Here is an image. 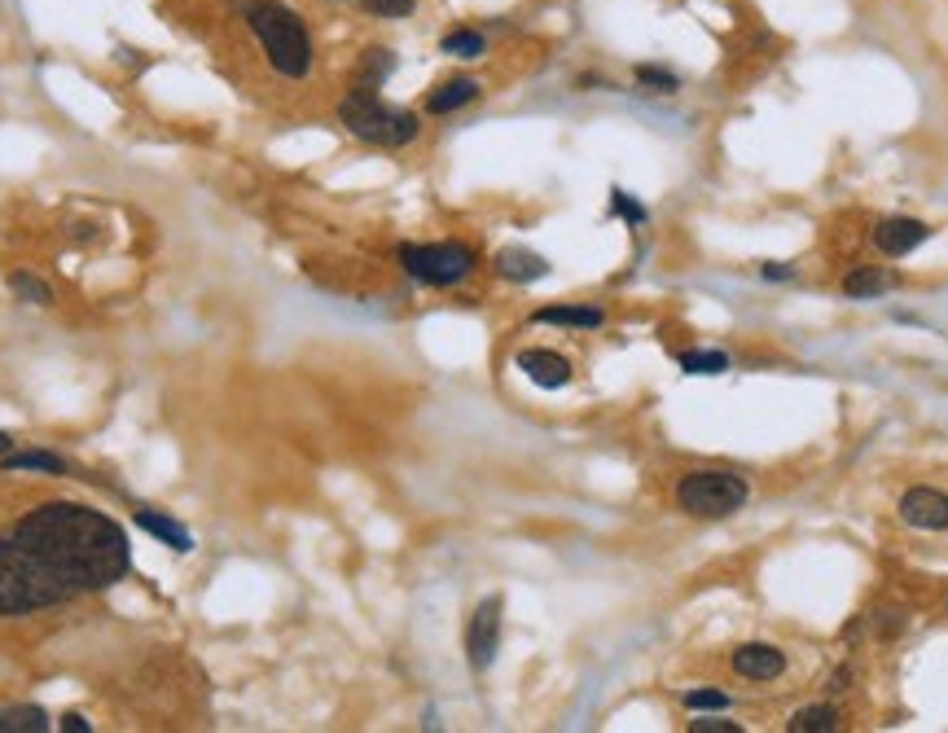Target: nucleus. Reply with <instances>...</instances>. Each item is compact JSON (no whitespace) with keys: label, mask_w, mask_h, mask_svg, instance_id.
Masks as SVG:
<instances>
[{"label":"nucleus","mask_w":948,"mask_h":733,"mask_svg":"<svg viewBox=\"0 0 948 733\" xmlns=\"http://www.w3.org/2000/svg\"><path fill=\"white\" fill-rule=\"evenodd\" d=\"M839 725H843V716H839L830 703L803 707V712H795V716L786 721V730H791V733H834Z\"/></svg>","instance_id":"obj_18"},{"label":"nucleus","mask_w":948,"mask_h":733,"mask_svg":"<svg viewBox=\"0 0 948 733\" xmlns=\"http://www.w3.org/2000/svg\"><path fill=\"white\" fill-rule=\"evenodd\" d=\"M479 92H483V84H479V79H470V75L443 79V84H436V88H431V97H427V110H431V115H452V110L470 106Z\"/></svg>","instance_id":"obj_11"},{"label":"nucleus","mask_w":948,"mask_h":733,"mask_svg":"<svg viewBox=\"0 0 948 733\" xmlns=\"http://www.w3.org/2000/svg\"><path fill=\"white\" fill-rule=\"evenodd\" d=\"M49 716L40 707H4L0 712V733H45Z\"/></svg>","instance_id":"obj_19"},{"label":"nucleus","mask_w":948,"mask_h":733,"mask_svg":"<svg viewBox=\"0 0 948 733\" xmlns=\"http://www.w3.org/2000/svg\"><path fill=\"white\" fill-rule=\"evenodd\" d=\"M637 84L651 88V92H676L681 88V79L672 71H663V67H637Z\"/></svg>","instance_id":"obj_24"},{"label":"nucleus","mask_w":948,"mask_h":733,"mask_svg":"<svg viewBox=\"0 0 948 733\" xmlns=\"http://www.w3.org/2000/svg\"><path fill=\"white\" fill-rule=\"evenodd\" d=\"M518 369H522L536 387H545V391H558V387H567V382H571V365H567V356L545 352V348L518 352Z\"/></svg>","instance_id":"obj_10"},{"label":"nucleus","mask_w":948,"mask_h":733,"mask_svg":"<svg viewBox=\"0 0 948 733\" xmlns=\"http://www.w3.org/2000/svg\"><path fill=\"white\" fill-rule=\"evenodd\" d=\"M536 325H567V330H597L602 321H606V312L602 307H540L536 316H531Z\"/></svg>","instance_id":"obj_13"},{"label":"nucleus","mask_w":948,"mask_h":733,"mask_svg":"<svg viewBox=\"0 0 948 733\" xmlns=\"http://www.w3.org/2000/svg\"><path fill=\"white\" fill-rule=\"evenodd\" d=\"M237 9H242V18H246L251 36L260 40V49H264L273 71L286 75V79H307L312 75V62H316L312 36H307L303 18L294 13L291 4H282V0H237Z\"/></svg>","instance_id":"obj_2"},{"label":"nucleus","mask_w":948,"mask_h":733,"mask_svg":"<svg viewBox=\"0 0 948 733\" xmlns=\"http://www.w3.org/2000/svg\"><path fill=\"white\" fill-rule=\"evenodd\" d=\"M439 53L461 58V62H475V58H483V53H488V36H483V31H475V27H452V31L439 40Z\"/></svg>","instance_id":"obj_15"},{"label":"nucleus","mask_w":948,"mask_h":733,"mask_svg":"<svg viewBox=\"0 0 948 733\" xmlns=\"http://www.w3.org/2000/svg\"><path fill=\"white\" fill-rule=\"evenodd\" d=\"M690 733H742L733 721H690Z\"/></svg>","instance_id":"obj_27"},{"label":"nucleus","mask_w":948,"mask_h":733,"mask_svg":"<svg viewBox=\"0 0 948 733\" xmlns=\"http://www.w3.org/2000/svg\"><path fill=\"white\" fill-rule=\"evenodd\" d=\"M685 707L690 712H721V707H730V698L721 690H690L685 694Z\"/></svg>","instance_id":"obj_25"},{"label":"nucleus","mask_w":948,"mask_h":733,"mask_svg":"<svg viewBox=\"0 0 948 733\" xmlns=\"http://www.w3.org/2000/svg\"><path fill=\"white\" fill-rule=\"evenodd\" d=\"M62 730H67V733H88V725H84V716H62Z\"/></svg>","instance_id":"obj_28"},{"label":"nucleus","mask_w":948,"mask_h":733,"mask_svg":"<svg viewBox=\"0 0 948 733\" xmlns=\"http://www.w3.org/2000/svg\"><path fill=\"white\" fill-rule=\"evenodd\" d=\"M339 124H343L356 141L387 146V149L409 146V141H418V133H422V124H418L413 110L387 106V101L378 97V88H361V84L339 101Z\"/></svg>","instance_id":"obj_3"},{"label":"nucleus","mask_w":948,"mask_h":733,"mask_svg":"<svg viewBox=\"0 0 948 733\" xmlns=\"http://www.w3.org/2000/svg\"><path fill=\"white\" fill-rule=\"evenodd\" d=\"M137 527H146L154 540L172 545L176 554H189V549H194V536H189V527H180V522H176V518H167V514L137 510Z\"/></svg>","instance_id":"obj_12"},{"label":"nucleus","mask_w":948,"mask_h":733,"mask_svg":"<svg viewBox=\"0 0 948 733\" xmlns=\"http://www.w3.org/2000/svg\"><path fill=\"white\" fill-rule=\"evenodd\" d=\"M497 273L510 277V282H540L549 273V264L540 255H531V251H514L510 246V251L497 255Z\"/></svg>","instance_id":"obj_14"},{"label":"nucleus","mask_w":948,"mask_h":733,"mask_svg":"<svg viewBox=\"0 0 948 733\" xmlns=\"http://www.w3.org/2000/svg\"><path fill=\"white\" fill-rule=\"evenodd\" d=\"M400 268L422 286H457L475 273V251L461 242H431V246H400Z\"/></svg>","instance_id":"obj_5"},{"label":"nucleus","mask_w":948,"mask_h":733,"mask_svg":"<svg viewBox=\"0 0 948 733\" xmlns=\"http://www.w3.org/2000/svg\"><path fill=\"white\" fill-rule=\"evenodd\" d=\"M395 71V53L391 49H382V45H373L361 53V67H356V84L361 88H382L387 79Z\"/></svg>","instance_id":"obj_16"},{"label":"nucleus","mask_w":948,"mask_h":733,"mask_svg":"<svg viewBox=\"0 0 948 733\" xmlns=\"http://www.w3.org/2000/svg\"><path fill=\"white\" fill-rule=\"evenodd\" d=\"M896 286V273H882V268H857L843 277V294L848 299H878L882 291Z\"/></svg>","instance_id":"obj_17"},{"label":"nucleus","mask_w":948,"mask_h":733,"mask_svg":"<svg viewBox=\"0 0 948 733\" xmlns=\"http://www.w3.org/2000/svg\"><path fill=\"white\" fill-rule=\"evenodd\" d=\"M676 506L694 518H730L746 506V479L730 470H694L676 483Z\"/></svg>","instance_id":"obj_4"},{"label":"nucleus","mask_w":948,"mask_h":733,"mask_svg":"<svg viewBox=\"0 0 948 733\" xmlns=\"http://www.w3.org/2000/svg\"><path fill=\"white\" fill-rule=\"evenodd\" d=\"M610 203H615V212H619V216H628L633 224L646 221V207H642V203H633L624 189H615V194H610Z\"/></svg>","instance_id":"obj_26"},{"label":"nucleus","mask_w":948,"mask_h":733,"mask_svg":"<svg viewBox=\"0 0 948 733\" xmlns=\"http://www.w3.org/2000/svg\"><path fill=\"white\" fill-rule=\"evenodd\" d=\"M4 452H13V436H4V431H0V457H4Z\"/></svg>","instance_id":"obj_29"},{"label":"nucleus","mask_w":948,"mask_h":733,"mask_svg":"<svg viewBox=\"0 0 948 733\" xmlns=\"http://www.w3.org/2000/svg\"><path fill=\"white\" fill-rule=\"evenodd\" d=\"M900 518L918 531H948V497L940 488H909L900 497Z\"/></svg>","instance_id":"obj_7"},{"label":"nucleus","mask_w":948,"mask_h":733,"mask_svg":"<svg viewBox=\"0 0 948 733\" xmlns=\"http://www.w3.org/2000/svg\"><path fill=\"white\" fill-rule=\"evenodd\" d=\"M681 369L685 373H725L730 356L725 352H681Z\"/></svg>","instance_id":"obj_22"},{"label":"nucleus","mask_w":948,"mask_h":733,"mask_svg":"<svg viewBox=\"0 0 948 733\" xmlns=\"http://www.w3.org/2000/svg\"><path fill=\"white\" fill-rule=\"evenodd\" d=\"M4 470H45V475H67V461L53 452H4Z\"/></svg>","instance_id":"obj_20"},{"label":"nucleus","mask_w":948,"mask_h":733,"mask_svg":"<svg viewBox=\"0 0 948 733\" xmlns=\"http://www.w3.org/2000/svg\"><path fill=\"white\" fill-rule=\"evenodd\" d=\"M927 237H931V228H927L922 221H909V216H891V221H882L874 228V246L882 251V255H891V260H900V255L918 251Z\"/></svg>","instance_id":"obj_8"},{"label":"nucleus","mask_w":948,"mask_h":733,"mask_svg":"<svg viewBox=\"0 0 948 733\" xmlns=\"http://www.w3.org/2000/svg\"><path fill=\"white\" fill-rule=\"evenodd\" d=\"M365 4L369 18H387V22H395V18H409L413 9H418V0H361Z\"/></svg>","instance_id":"obj_23"},{"label":"nucleus","mask_w":948,"mask_h":733,"mask_svg":"<svg viewBox=\"0 0 948 733\" xmlns=\"http://www.w3.org/2000/svg\"><path fill=\"white\" fill-rule=\"evenodd\" d=\"M733 672L746 676V681H773L786 672V655L778 646H764V642H751V646H737L733 651Z\"/></svg>","instance_id":"obj_9"},{"label":"nucleus","mask_w":948,"mask_h":733,"mask_svg":"<svg viewBox=\"0 0 948 733\" xmlns=\"http://www.w3.org/2000/svg\"><path fill=\"white\" fill-rule=\"evenodd\" d=\"M497 646H501V597H488V602H479V610L470 615V628H466L470 667L488 672L492 659H497Z\"/></svg>","instance_id":"obj_6"},{"label":"nucleus","mask_w":948,"mask_h":733,"mask_svg":"<svg viewBox=\"0 0 948 733\" xmlns=\"http://www.w3.org/2000/svg\"><path fill=\"white\" fill-rule=\"evenodd\" d=\"M9 291L18 294V299H27V303H53V291L40 282V277H31V273H9Z\"/></svg>","instance_id":"obj_21"},{"label":"nucleus","mask_w":948,"mask_h":733,"mask_svg":"<svg viewBox=\"0 0 948 733\" xmlns=\"http://www.w3.org/2000/svg\"><path fill=\"white\" fill-rule=\"evenodd\" d=\"M133 567L128 536L115 518L49 501L0 536V615L18 619L79 593L119 585Z\"/></svg>","instance_id":"obj_1"}]
</instances>
